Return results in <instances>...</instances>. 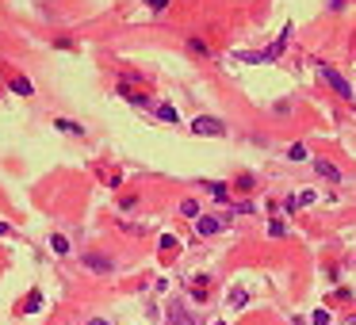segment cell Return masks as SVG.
<instances>
[{"mask_svg":"<svg viewBox=\"0 0 356 325\" xmlns=\"http://www.w3.org/2000/svg\"><path fill=\"white\" fill-rule=\"evenodd\" d=\"M310 321H314V325H330V310H318V314H314Z\"/></svg>","mask_w":356,"mask_h":325,"instance_id":"obj_13","label":"cell"},{"mask_svg":"<svg viewBox=\"0 0 356 325\" xmlns=\"http://www.w3.org/2000/svg\"><path fill=\"white\" fill-rule=\"evenodd\" d=\"M12 92H19V96H31V92H35V88H31V80L16 77V80H12Z\"/></svg>","mask_w":356,"mask_h":325,"instance_id":"obj_6","label":"cell"},{"mask_svg":"<svg viewBox=\"0 0 356 325\" xmlns=\"http://www.w3.org/2000/svg\"><path fill=\"white\" fill-rule=\"evenodd\" d=\"M314 172H322V176H326V180H333V184H337V180H341V169H337V165H333V161H322V157H318V161H314Z\"/></svg>","mask_w":356,"mask_h":325,"instance_id":"obj_5","label":"cell"},{"mask_svg":"<svg viewBox=\"0 0 356 325\" xmlns=\"http://www.w3.org/2000/svg\"><path fill=\"white\" fill-rule=\"evenodd\" d=\"M27 314H38V310H43V295H38V291H31V299H27Z\"/></svg>","mask_w":356,"mask_h":325,"instance_id":"obj_8","label":"cell"},{"mask_svg":"<svg viewBox=\"0 0 356 325\" xmlns=\"http://www.w3.org/2000/svg\"><path fill=\"white\" fill-rule=\"evenodd\" d=\"M306 203H314V191H303V195L295 199V207H306Z\"/></svg>","mask_w":356,"mask_h":325,"instance_id":"obj_15","label":"cell"},{"mask_svg":"<svg viewBox=\"0 0 356 325\" xmlns=\"http://www.w3.org/2000/svg\"><path fill=\"white\" fill-rule=\"evenodd\" d=\"M58 130H65V134H85V127L81 123H69V119H58Z\"/></svg>","mask_w":356,"mask_h":325,"instance_id":"obj_9","label":"cell"},{"mask_svg":"<svg viewBox=\"0 0 356 325\" xmlns=\"http://www.w3.org/2000/svg\"><path fill=\"white\" fill-rule=\"evenodd\" d=\"M88 325H107V321H104V317H92V321H88Z\"/></svg>","mask_w":356,"mask_h":325,"instance_id":"obj_17","label":"cell"},{"mask_svg":"<svg viewBox=\"0 0 356 325\" xmlns=\"http://www.w3.org/2000/svg\"><path fill=\"white\" fill-rule=\"evenodd\" d=\"M218 230H222V218H215V214H200L195 218V233H203V237H211Z\"/></svg>","mask_w":356,"mask_h":325,"instance_id":"obj_3","label":"cell"},{"mask_svg":"<svg viewBox=\"0 0 356 325\" xmlns=\"http://www.w3.org/2000/svg\"><path fill=\"white\" fill-rule=\"evenodd\" d=\"M4 233H8V222H0V237H4Z\"/></svg>","mask_w":356,"mask_h":325,"instance_id":"obj_18","label":"cell"},{"mask_svg":"<svg viewBox=\"0 0 356 325\" xmlns=\"http://www.w3.org/2000/svg\"><path fill=\"white\" fill-rule=\"evenodd\" d=\"M157 119H165V123H176V111L169 107V103H161V107H157Z\"/></svg>","mask_w":356,"mask_h":325,"instance_id":"obj_10","label":"cell"},{"mask_svg":"<svg viewBox=\"0 0 356 325\" xmlns=\"http://www.w3.org/2000/svg\"><path fill=\"white\" fill-rule=\"evenodd\" d=\"M169 321H173V325H195V321H191V314L180 306V302H169Z\"/></svg>","mask_w":356,"mask_h":325,"instance_id":"obj_4","label":"cell"},{"mask_svg":"<svg viewBox=\"0 0 356 325\" xmlns=\"http://www.w3.org/2000/svg\"><path fill=\"white\" fill-rule=\"evenodd\" d=\"M191 130H195V134H211V138H222L226 134L222 119H215V115H200V119L191 123Z\"/></svg>","mask_w":356,"mask_h":325,"instance_id":"obj_2","label":"cell"},{"mask_svg":"<svg viewBox=\"0 0 356 325\" xmlns=\"http://www.w3.org/2000/svg\"><path fill=\"white\" fill-rule=\"evenodd\" d=\"M318 73L326 77V85H330V88H333L337 96H345V100H352V85H348V80L341 77V73H337L333 65H326V61H318Z\"/></svg>","mask_w":356,"mask_h":325,"instance_id":"obj_1","label":"cell"},{"mask_svg":"<svg viewBox=\"0 0 356 325\" xmlns=\"http://www.w3.org/2000/svg\"><path fill=\"white\" fill-rule=\"evenodd\" d=\"M146 4H149V8H153V12H161V8H169V0H146Z\"/></svg>","mask_w":356,"mask_h":325,"instance_id":"obj_16","label":"cell"},{"mask_svg":"<svg viewBox=\"0 0 356 325\" xmlns=\"http://www.w3.org/2000/svg\"><path fill=\"white\" fill-rule=\"evenodd\" d=\"M268 233H272V237H284V233H287V230H284V222H280V218H276V222H272V226H268Z\"/></svg>","mask_w":356,"mask_h":325,"instance_id":"obj_14","label":"cell"},{"mask_svg":"<svg viewBox=\"0 0 356 325\" xmlns=\"http://www.w3.org/2000/svg\"><path fill=\"white\" fill-rule=\"evenodd\" d=\"M50 245H54V253H69V241L61 237V233H58V237H50Z\"/></svg>","mask_w":356,"mask_h":325,"instance_id":"obj_11","label":"cell"},{"mask_svg":"<svg viewBox=\"0 0 356 325\" xmlns=\"http://www.w3.org/2000/svg\"><path fill=\"white\" fill-rule=\"evenodd\" d=\"M180 214H188V218H200V203H195V199H184V203H180Z\"/></svg>","mask_w":356,"mask_h":325,"instance_id":"obj_7","label":"cell"},{"mask_svg":"<svg viewBox=\"0 0 356 325\" xmlns=\"http://www.w3.org/2000/svg\"><path fill=\"white\" fill-rule=\"evenodd\" d=\"M215 325H222V321H215Z\"/></svg>","mask_w":356,"mask_h":325,"instance_id":"obj_19","label":"cell"},{"mask_svg":"<svg viewBox=\"0 0 356 325\" xmlns=\"http://www.w3.org/2000/svg\"><path fill=\"white\" fill-rule=\"evenodd\" d=\"M88 268H92V272H107V260L104 257H88Z\"/></svg>","mask_w":356,"mask_h":325,"instance_id":"obj_12","label":"cell"}]
</instances>
